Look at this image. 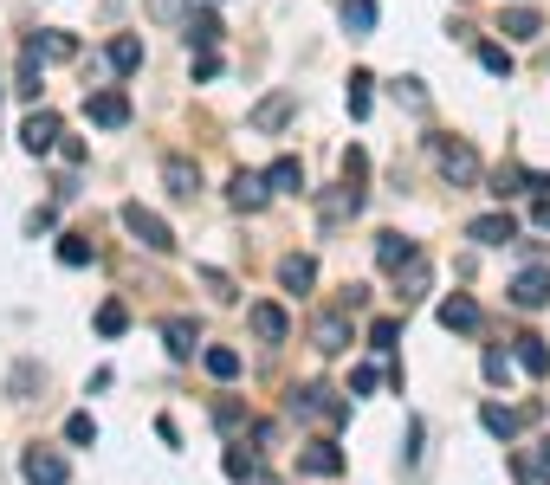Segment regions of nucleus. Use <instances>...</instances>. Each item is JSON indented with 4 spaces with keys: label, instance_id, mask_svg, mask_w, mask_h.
Masks as SVG:
<instances>
[{
    "label": "nucleus",
    "instance_id": "nucleus-26",
    "mask_svg": "<svg viewBox=\"0 0 550 485\" xmlns=\"http://www.w3.org/2000/svg\"><path fill=\"white\" fill-rule=\"evenodd\" d=\"M266 182H272V194H298V188H305V162H298V156H279V162L266 169Z\"/></svg>",
    "mask_w": 550,
    "mask_h": 485
},
{
    "label": "nucleus",
    "instance_id": "nucleus-27",
    "mask_svg": "<svg viewBox=\"0 0 550 485\" xmlns=\"http://www.w3.org/2000/svg\"><path fill=\"white\" fill-rule=\"evenodd\" d=\"M188 46H195V52H214V46H220V20H214L208 7L188 13Z\"/></svg>",
    "mask_w": 550,
    "mask_h": 485
},
{
    "label": "nucleus",
    "instance_id": "nucleus-41",
    "mask_svg": "<svg viewBox=\"0 0 550 485\" xmlns=\"http://www.w3.org/2000/svg\"><path fill=\"white\" fill-rule=\"evenodd\" d=\"M525 473L538 479V485H550V440H538V447H531V460H525Z\"/></svg>",
    "mask_w": 550,
    "mask_h": 485
},
{
    "label": "nucleus",
    "instance_id": "nucleus-45",
    "mask_svg": "<svg viewBox=\"0 0 550 485\" xmlns=\"http://www.w3.org/2000/svg\"><path fill=\"white\" fill-rule=\"evenodd\" d=\"M52 220H59V214H52V207H33V214H26V233H33V240H39V233H52Z\"/></svg>",
    "mask_w": 550,
    "mask_h": 485
},
{
    "label": "nucleus",
    "instance_id": "nucleus-38",
    "mask_svg": "<svg viewBox=\"0 0 550 485\" xmlns=\"http://www.w3.org/2000/svg\"><path fill=\"white\" fill-rule=\"evenodd\" d=\"M65 440H72V447H98V421H91V414H72V421H65Z\"/></svg>",
    "mask_w": 550,
    "mask_h": 485
},
{
    "label": "nucleus",
    "instance_id": "nucleus-44",
    "mask_svg": "<svg viewBox=\"0 0 550 485\" xmlns=\"http://www.w3.org/2000/svg\"><path fill=\"white\" fill-rule=\"evenodd\" d=\"M363 175H369V156L363 149H343V182H363Z\"/></svg>",
    "mask_w": 550,
    "mask_h": 485
},
{
    "label": "nucleus",
    "instance_id": "nucleus-36",
    "mask_svg": "<svg viewBox=\"0 0 550 485\" xmlns=\"http://www.w3.org/2000/svg\"><path fill=\"white\" fill-rule=\"evenodd\" d=\"M512 369H518V356L492 343V350H486V382H512Z\"/></svg>",
    "mask_w": 550,
    "mask_h": 485
},
{
    "label": "nucleus",
    "instance_id": "nucleus-17",
    "mask_svg": "<svg viewBox=\"0 0 550 485\" xmlns=\"http://www.w3.org/2000/svg\"><path fill=\"white\" fill-rule=\"evenodd\" d=\"M318 207H324V227H337V220H356V214H363V188L343 182V188H330Z\"/></svg>",
    "mask_w": 550,
    "mask_h": 485
},
{
    "label": "nucleus",
    "instance_id": "nucleus-10",
    "mask_svg": "<svg viewBox=\"0 0 550 485\" xmlns=\"http://www.w3.org/2000/svg\"><path fill=\"white\" fill-rule=\"evenodd\" d=\"M466 240H479V246H512V240H518V220L505 214V207H499V214H479V220H466Z\"/></svg>",
    "mask_w": 550,
    "mask_h": 485
},
{
    "label": "nucleus",
    "instance_id": "nucleus-39",
    "mask_svg": "<svg viewBox=\"0 0 550 485\" xmlns=\"http://www.w3.org/2000/svg\"><path fill=\"white\" fill-rule=\"evenodd\" d=\"M479 65H486L492 78H512V52H505V46H492V39L479 46Z\"/></svg>",
    "mask_w": 550,
    "mask_h": 485
},
{
    "label": "nucleus",
    "instance_id": "nucleus-13",
    "mask_svg": "<svg viewBox=\"0 0 550 485\" xmlns=\"http://www.w3.org/2000/svg\"><path fill=\"white\" fill-rule=\"evenodd\" d=\"M52 143H59V117H52V110H33V117L20 123V149L26 156H46Z\"/></svg>",
    "mask_w": 550,
    "mask_h": 485
},
{
    "label": "nucleus",
    "instance_id": "nucleus-7",
    "mask_svg": "<svg viewBox=\"0 0 550 485\" xmlns=\"http://www.w3.org/2000/svg\"><path fill=\"white\" fill-rule=\"evenodd\" d=\"M227 201L240 207V214H259V207L272 201V182H266V175H253V169H233V182H227Z\"/></svg>",
    "mask_w": 550,
    "mask_h": 485
},
{
    "label": "nucleus",
    "instance_id": "nucleus-22",
    "mask_svg": "<svg viewBox=\"0 0 550 485\" xmlns=\"http://www.w3.org/2000/svg\"><path fill=\"white\" fill-rule=\"evenodd\" d=\"M395 279H402V304H421V298L434 291V266H428V259H408Z\"/></svg>",
    "mask_w": 550,
    "mask_h": 485
},
{
    "label": "nucleus",
    "instance_id": "nucleus-4",
    "mask_svg": "<svg viewBox=\"0 0 550 485\" xmlns=\"http://www.w3.org/2000/svg\"><path fill=\"white\" fill-rule=\"evenodd\" d=\"M538 414H544V401H525V408H499V401H486V408H479V421H486L492 440H518L531 421H538Z\"/></svg>",
    "mask_w": 550,
    "mask_h": 485
},
{
    "label": "nucleus",
    "instance_id": "nucleus-32",
    "mask_svg": "<svg viewBox=\"0 0 550 485\" xmlns=\"http://www.w3.org/2000/svg\"><path fill=\"white\" fill-rule=\"evenodd\" d=\"M369 85H376L369 72H350V85H343V104H350V117H356V123L369 117Z\"/></svg>",
    "mask_w": 550,
    "mask_h": 485
},
{
    "label": "nucleus",
    "instance_id": "nucleus-50",
    "mask_svg": "<svg viewBox=\"0 0 550 485\" xmlns=\"http://www.w3.org/2000/svg\"><path fill=\"white\" fill-rule=\"evenodd\" d=\"M246 485H285V479H272V473H259V479H246Z\"/></svg>",
    "mask_w": 550,
    "mask_h": 485
},
{
    "label": "nucleus",
    "instance_id": "nucleus-30",
    "mask_svg": "<svg viewBox=\"0 0 550 485\" xmlns=\"http://www.w3.org/2000/svg\"><path fill=\"white\" fill-rule=\"evenodd\" d=\"M39 65H46V59H39V52L26 46V52H20V78H13V91H20L26 104H39Z\"/></svg>",
    "mask_w": 550,
    "mask_h": 485
},
{
    "label": "nucleus",
    "instance_id": "nucleus-49",
    "mask_svg": "<svg viewBox=\"0 0 550 485\" xmlns=\"http://www.w3.org/2000/svg\"><path fill=\"white\" fill-rule=\"evenodd\" d=\"M538 227H550V194H544V201H538Z\"/></svg>",
    "mask_w": 550,
    "mask_h": 485
},
{
    "label": "nucleus",
    "instance_id": "nucleus-40",
    "mask_svg": "<svg viewBox=\"0 0 550 485\" xmlns=\"http://www.w3.org/2000/svg\"><path fill=\"white\" fill-rule=\"evenodd\" d=\"M123 324H130L123 304H98V330H104V337H123Z\"/></svg>",
    "mask_w": 550,
    "mask_h": 485
},
{
    "label": "nucleus",
    "instance_id": "nucleus-2",
    "mask_svg": "<svg viewBox=\"0 0 550 485\" xmlns=\"http://www.w3.org/2000/svg\"><path fill=\"white\" fill-rule=\"evenodd\" d=\"M434 169L440 175H447V182L453 188H479V175H486V169H479V156H473V143H460V136H434Z\"/></svg>",
    "mask_w": 550,
    "mask_h": 485
},
{
    "label": "nucleus",
    "instance_id": "nucleus-31",
    "mask_svg": "<svg viewBox=\"0 0 550 485\" xmlns=\"http://www.w3.org/2000/svg\"><path fill=\"white\" fill-rule=\"evenodd\" d=\"M26 46H33L39 59H78V39L72 33H39V39H26Z\"/></svg>",
    "mask_w": 550,
    "mask_h": 485
},
{
    "label": "nucleus",
    "instance_id": "nucleus-25",
    "mask_svg": "<svg viewBox=\"0 0 550 485\" xmlns=\"http://www.w3.org/2000/svg\"><path fill=\"white\" fill-rule=\"evenodd\" d=\"M499 33H505V39H538L544 20H538L531 7H505V13H499Z\"/></svg>",
    "mask_w": 550,
    "mask_h": 485
},
{
    "label": "nucleus",
    "instance_id": "nucleus-37",
    "mask_svg": "<svg viewBox=\"0 0 550 485\" xmlns=\"http://www.w3.org/2000/svg\"><path fill=\"white\" fill-rule=\"evenodd\" d=\"M395 337H402V317H376V324H369V343H376L382 356L395 350Z\"/></svg>",
    "mask_w": 550,
    "mask_h": 485
},
{
    "label": "nucleus",
    "instance_id": "nucleus-43",
    "mask_svg": "<svg viewBox=\"0 0 550 485\" xmlns=\"http://www.w3.org/2000/svg\"><path fill=\"white\" fill-rule=\"evenodd\" d=\"M201 285H208V291H214V298H227V304H233V298H240V291H233V279H227V272H214V266H208V272H201Z\"/></svg>",
    "mask_w": 550,
    "mask_h": 485
},
{
    "label": "nucleus",
    "instance_id": "nucleus-14",
    "mask_svg": "<svg viewBox=\"0 0 550 485\" xmlns=\"http://www.w3.org/2000/svg\"><path fill=\"white\" fill-rule=\"evenodd\" d=\"M246 324H253L259 343H285V337H292V317H285L279 304H253V311H246Z\"/></svg>",
    "mask_w": 550,
    "mask_h": 485
},
{
    "label": "nucleus",
    "instance_id": "nucleus-11",
    "mask_svg": "<svg viewBox=\"0 0 550 485\" xmlns=\"http://www.w3.org/2000/svg\"><path fill=\"white\" fill-rule=\"evenodd\" d=\"M292 110H298L292 91H272V97H259V104H253V117H246V123L272 136V130H285V123H292Z\"/></svg>",
    "mask_w": 550,
    "mask_h": 485
},
{
    "label": "nucleus",
    "instance_id": "nucleus-35",
    "mask_svg": "<svg viewBox=\"0 0 550 485\" xmlns=\"http://www.w3.org/2000/svg\"><path fill=\"white\" fill-rule=\"evenodd\" d=\"M220 466H227V479H259V453H240V447H227V460H220Z\"/></svg>",
    "mask_w": 550,
    "mask_h": 485
},
{
    "label": "nucleus",
    "instance_id": "nucleus-47",
    "mask_svg": "<svg viewBox=\"0 0 550 485\" xmlns=\"http://www.w3.org/2000/svg\"><path fill=\"white\" fill-rule=\"evenodd\" d=\"M182 7H188V0H149V13H156V20H182Z\"/></svg>",
    "mask_w": 550,
    "mask_h": 485
},
{
    "label": "nucleus",
    "instance_id": "nucleus-15",
    "mask_svg": "<svg viewBox=\"0 0 550 485\" xmlns=\"http://www.w3.org/2000/svg\"><path fill=\"white\" fill-rule=\"evenodd\" d=\"M440 330H460V337H473V330H479V304L466 298V291L440 298Z\"/></svg>",
    "mask_w": 550,
    "mask_h": 485
},
{
    "label": "nucleus",
    "instance_id": "nucleus-20",
    "mask_svg": "<svg viewBox=\"0 0 550 485\" xmlns=\"http://www.w3.org/2000/svg\"><path fill=\"white\" fill-rule=\"evenodd\" d=\"M279 285H285V291H298V298H305V291L318 285V259H305V253L279 259Z\"/></svg>",
    "mask_w": 550,
    "mask_h": 485
},
{
    "label": "nucleus",
    "instance_id": "nucleus-18",
    "mask_svg": "<svg viewBox=\"0 0 550 485\" xmlns=\"http://www.w3.org/2000/svg\"><path fill=\"white\" fill-rule=\"evenodd\" d=\"M162 343H169V356H175V363H188V356L201 350V330H195V317H169V324H162Z\"/></svg>",
    "mask_w": 550,
    "mask_h": 485
},
{
    "label": "nucleus",
    "instance_id": "nucleus-19",
    "mask_svg": "<svg viewBox=\"0 0 550 485\" xmlns=\"http://www.w3.org/2000/svg\"><path fill=\"white\" fill-rule=\"evenodd\" d=\"M104 65H110L117 78H130L136 65H143V39H136V33H117V39H110V52H104Z\"/></svg>",
    "mask_w": 550,
    "mask_h": 485
},
{
    "label": "nucleus",
    "instance_id": "nucleus-24",
    "mask_svg": "<svg viewBox=\"0 0 550 485\" xmlns=\"http://www.w3.org/2000/svg\"><path fill=\"white\" fill-rule=\"evenodd\" d=\"M343 26H350V39H369L376 33V0H337Z\"/></svg>",
    "mask_w": 550,
    "mask_h": 485
},
{
    "label": "nucleus",
    "instance_id": "nucleus-5",
    "mask_svg": "<svg viewBox=\"0 0 550 485\" xmlns=\"http://www.w3.org/2000/svg\"><path fill=\"white\" fill-rule=\"evenodd\" d=\"M20 479L26 485H65V479H72V466H65L59 447H26L20 453Z\"/></svg>",
    "mask_w": 550,
    "mask_h": 485
},
{
    "label": "nucleus",
    "instance_id": "nucleus-9",
    "mask_svg": "<svg viewBox=\"0 0 550 485\" xmlns=\"http://www.w3.org/2000/svg\"><path fill=\"white\" fill-rule=\"evenodd\" d=\"M85 117L98 123V130H123V123H130V97H123V91H91L85 97Z\"/></svg>",
    "mask_w": 550,
    "mask_h": 485
},
{
    "label": "nucleus",
    "instance_id": "nucleus-48",
    "mask_svg": "<svg viewBox=\"0 0 550 485\" xmlns=\"http://www.w3.org/2000/svg\"><path fill=\"white\" fill-rule=\"evenodd\" d=\"M195 78H220V59H214V52H195Z\"/></svg>",
    "mask_w": 550,
    "mask_h": 485
},
{
    "label": "nucleus",
    "instance_id": "nucleus-42",
    "mask_svg": "<svg viewBox=\"0 0 550 485\" xmlns=\"http://www.w3.org/2000/svg\"><path fill=\"white\" fill-rule=\"evenodd\" d=\"M376 382H382V369H376V363H363V369L350 376V395H376Z\"/></svg>",
    "mask_w": 550,
    "mask_h": 485
},
{
    "label": "nucleus",
    "instance_id": "nucleus-21",
    "mask_svg": "<svg viewBox=\"0 0 550 485\" xmlns=\"http://www.w3.org/2000/svg\"><path fill=\"white\" fill-rule=\"evenodd\" d=\"M298 466H305V473H318V479H337V473H343V453L330 447V440H311V447L298 453Z\"/></svg>",
    "mask_w": 550,
    "mask_h": 485
},
{
    "label": "nucleus",
    "instance_id": "nucleus-23",
    "mask_svg": "<svg viewBox=\"0 0 550 485\" xmlns=\"http://www.w3.org/2000/svg\"><path fill=\"white\" fill-rule=\"evenodd\" d=\"M512 356H518V369H525V376H544V369H550L544 337H531V330H525V337H512Z\"/></svg>",
    "mask_w": 550,
    "mask_h": 485
},
{
    "label": "nucleus",
    "instance_id": "nucleus-29",
    "mask_svg": "<svg viewBox=\"0 0 550 485\" xmlns=\"http://www.w3.org/2000/svg\"><path fill=\"white\" fill-rule=\"evenodd\" d=\"M201 363H208L214 382H233V376H240V350H233V343H214V350H201Z\"/></svg>",
    "mask_w": 550,
    "mask_h": 485
},
{
    "label": "nucleus",
    "instance_id": "nucleus-3",
    "mask_svg": "<svg viewBox=\"0 0 550 485\" xmlns=\"http://www.w3.org/2000/svg\"><path fill=\"white\" fill-rule=\"evenodd\" d=\"M123 227H130L136 240L149 246V253H175V227L156 214V207H143V201H123Z\"/></svg>",
    "mask_w": 550,
    "mask_h": 485
},
{
    "label": "nucleus",
    "instance_id": "nucleus-6",
    "mask_svg": "<svg viewBox=\"0 0 550 485\" xmlns=\"http://www.w3.org/2000/svg\"><path fill=\"white\" fill-rule=\"evenodd\" d=\"M350 337H356L350 311H324L318 324H311V350H324V356H343V350H350Z\"/></svg>",
    "mask_w": 550,
    "mask_h": 485
},
{
    "label": "nucleus",
    "instance_id": "nucleus-28",
    "mask_svg": "<svg viewBox=\"0 0 550 485\" xmlns=\"http://www.w3.org/2000/svg\"><path fill=\"white\" fill-rule=\"evenodd\" d=\"M492 194H499V201H512V194H538V175H525V169L505 162V169L492 175Z\"/></svg>",
    "mask_w": 550,
    "mask_h": 485
},
{
    "label": "nucleus",
    "instance_id": "nucleus-1",
    "mask_svg": "<svg viewBox=\"0 0 550 485\" xmlns=\"http://www.w3.org/2000/svg\"><path fill=\"white\" fill-rule=\"evenodd\" d=\"M285 408H292V421H318V427H343V421H350V401H343L337 388H324V382L292 388Z\"/></svg>",
    "mask_w": 550,
    "mask_h": 485
},
{
    "label": "nucleus",
    "instance_id": "nucleus-8",
    "mask_svg": "<svg viewBox=\"0 0 550 485\" xmlns=\"http://www.w3.org/2000/svg\"><path fill=\"white\" fill-rule=\"evenodd\" d=\"M512 304H518V311H544V304H550V266H525V272H518V279H512Z\"/></svg>",
    "mask_w": 550,
    "mask_h": 485
},
{
    "label": "nucleus",
    "instance_id": "nucleus-33",
    "mask_svg": "<svg viewBox=\"0 0 550 485\" xmlns=\"http://www.w3.org/2000/svg\"><path fill=\"white\" fill-rule=\"evenodd\" d=\"M59 259H65V266H91V259H98V253H91V233H65Z\"/></svg>",
    "mask_w": 550,
    "mask_h": 485
},
{
    "label": "nucleus",
    "instance_id": "nucleus-16",
    "mask_svg": "<svg viewBox=\"0 0 550 485\" xmlns=\"http://www.w3.org/2000/svg\"><path fill=\"white\" fill-rule=\"evenodd\" d=\"M408 259H421V246L408 240V233H376V266L382 272H402Z\"/></svg>",
    "mask_w": 550,
    "mask_h": 485
},
{
    "label": "nucleus",
    "instance_id": "nucleus-46",
    "mask_svg": "<svg viewBox=\"0 0 550 485\" xmlns=\"http://www.w3.org/2000/svg\"><path fill=\"white\" fill-rule=\"evenodd\" d=\"M395 91H402V97H408V104H415V110H428V91H421V78H402V85H395Z\"/></svg>",
    "mask_w": 550,
    "mask_h": 485
},
{
    "label": "nucleus",
    "instance_id": "nucleus-34",
    "mask_svg": "<svg viewBox=\"0 0 550 485\" xmlns=\"http://www.w3.org/2000/svg\"><path fill=\"white\" fill-rule=\"evenodd\" d=\"M214 427H220V434H246L253 421H246V408H240V401H214Z\"/></svg>",
    "mask_w": 550,
    "mask_h": 485
},
{
    "label": "nucleus",
    "instance_id": "nucleus-12",
    "mask_svg": "<svg viewBox=\"0 0 550 485\" xmlns=\"http://www.w3.org/2000/svg\"><path fill=\"white\" fill-rule=\"evenodd\" d=\"M162 182H169L175 201H195V194H201V162H188V156H162Z\"/></svg>",
    "mask_w": 550,
    "mask_h": 485
}]
</instances>
